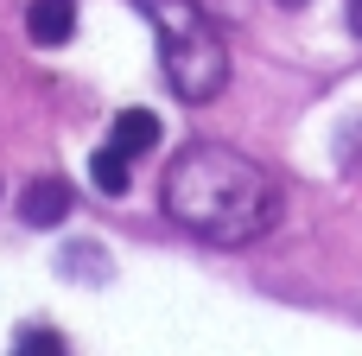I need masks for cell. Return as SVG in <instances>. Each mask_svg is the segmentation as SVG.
I'll return each instance as SVG.
<instances>
[{
  "label": "cell",
  "mask_w": 362,
  "mask_h": 356,
  "mask_svg": "<svg viewBox=\"0 0 362 356\" xmlns=\"http://www.w3.org/2000/svg\"><path fill=\"white\" fill-rule=\"evenodd\" d=\"M127 159H134V153H121V147L108 140V147H95V153H89V178H95V185H102L108 197H121V191L134 185V172H127Z\"/></svg>",
  "instance_id": "8992f818"
},
{
  "label": "cell",
  "mask_w": 362,
  "mask_h": 356,
  "mask_svg": "<svg viewBox=\"0 0 362 356\" xmlns=\"http://www.w3.org/2000/svg\"><path fill=\"white\" fill-rule=\"evenodd\" d=\"M13 350H19V356H32V350L57 356V350H64V338H57V331H19V344H13Z\"/></svg>",
  "instance_id": "52a82bcc"
},
{
  "label": "cell",
  "mask_w": 362,
  "mask_h": 356,
  "mask_svg": "<svg viewBox=\"0 0 362 356\" xmlns=\"http://www.w3.org/2000/svg\"><path fill=\"white\" fill-rule=\"evenodd\" d=\"M115 147L134 153V159L153 153V147H159V115H153V108H121V115H115Z\"/></svg>",
  "instance_id": "5b68a950"
},
{
  "label": "cell",
  "mask_w": 362,
  "mask_h": 356,
  "mask_svg": "<svg viewBox=\"0 0 362 356\" xmlns=\"http://www.w3.org/2000/svg\"><path fill=\"white\" fill-rule=\"evenodd\" d=\"M70 185L64 178H38V185H25V197H19V217L32 223V229H51V223H64L70 217Z\"/></svg>",
  "instance_id": "3957f363"
},
{
  "label": "cell",
  "mask_w": 362,
  "mask_h": 356,
  "mask_svg": "<svg viewBox=\"0 0 362 356\" xmlns=\"http://www.w3.org/2000/svg\"><path fill=\"white\" fill-rule=\"evenodd\" d=\"M280 6H305V0H280Z\"/></svg>",
  "instance_id": "9c48e42d"
},
{
  "label": "cell",
  "mask_w": 362,
  "mask_h": 356,
  "mask_svg": "<svg viewBox=\"0 0 362 356\" xmlns=\"http://www.w3.org/2000/svg\"><path fill=\"white\" fill-rule=\"evenodd\" d=\"M344 19H350V32L362 38V0H344Z\"/></svg>",
  "instance_id": "ba28073f"
},
{
  "label": "cell",
  "mask_w": 362,
  "mask_h": 356,
  "mask_svg": "<svg viewBox=\"0 0 362 356\" xmlns=\"http://www.w3.org/2000/svg\"><path fill=\"white\" fill-rule=\"evenodd\" d=\"M165 217L216 248H242L261 242L280 223V178L216 140H191L172 166H165Z\"/></svg>",
  "instance_id": "6da1fadb"
},
{
  "label": "cell",
  "mask_w": 362,
  "mask_h": 356,
  "mask_svg": "<svg viewBox=\"0 0 362 356\" xmlns=\"http://www.w3.org/2000/svg\"><path fill=\"white\" fill-rule=\"evenodd\" d=\"M25 32H32V45H70V32H76V0H32V6H25Z\"/></svg>",
  "instance_id": "277c9868"
},
{
  "label": "cell",
  "mask_w": 362,
  "mask_h": 356,
  "mask_svg": "<svg viewBox=\"0 0 362 356\" xmlns=\"http://www.w3.org/2000/svg\"><path fill=\"white\" fill-rule=\"evenodd\" d=\"M140 13L153 19L159 38V64L178 102H210L229 83V45L216 32V19L197 0H140Z\"/></svg>",
  "instance_id": "7a4b0ae2"
}]
</instances>
